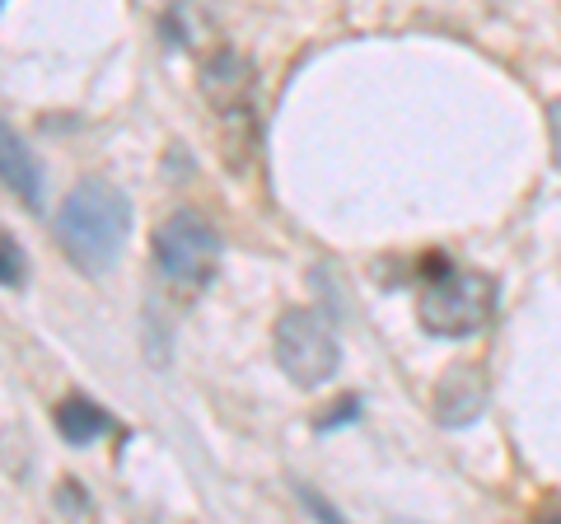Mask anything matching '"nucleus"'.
<instances>
[{"label":"nucleus","instance_id":"nucleus-6","mask_svg":"<svg viewBox=\"0 0 561 524\" xmlns=\"http://www.w3.org/2000/svg\"><path fill=\"white\" fill-rule=\"evenodd\" d=\"M0 183H5L14 197H24L28 206L43 202V169H38V160L24 150V141L5 127V122H0Z\"/></svg>","mask_w":561,"mask_h":524},{"label":"nucleus","instance_id":"nucleus-11","mask_svg":"<svg viewBox=\"0 0 561 524\" xmlns=\"http://www.w3.org/2000/svg\"><path fill=\"white\" fill-rule=\"evenodd\" d=\"M356 408H360L356 398H342V403H337V412H332V417H323L319 426H323V431H328V426H337V422H346V417H356Z\"/></svg>","mask_w":561,"mask_h":524},{"label":"nucleus","instance_id":"nucleus-10","mask_svg":"<svg viewBox=\"0 0 561 524\" xmlns=\"http://www.w3.org/2000/svg\"><path fill=\"white\" fill-rule=\"evenodd\" d=\"M548 132H552V160H557V169H561V99L548 109Z\"/></svg>","mask_w":561,"mask_h":524},{"label":"nucleus","instance_id":"nucleus-3","mask_svg":"<svg viewBox=\"0 0 561 524\" xmlns=\"http://www.w3.org/2000/svg\"><path fill=\"white\" fill-rule=\"evenodd\" d=\"M276 361L300 389H319L337 375L342 365V346H337V333L323 314L313 309H286L276 319Z\"/></svg>","mask_w":561,"mask_h":524},{"label":"nucleus","instance_id":"nucleus-9","mask_svg":"<svg viewBox=\"0 0 561 524\" xmlns=\"http://www.w3.org/2000/svg\"><path fill=\"white\" fill-rule=\"evenodd\" d=\"M0 282H5V286H20L24 282V253L14 249L10 239H0Z\"/></svg>","mask_w":561,"mask_h":524},{"label":"nucleus","instance_id":"nucleus-7","mask_svg":"<svg viewBox=\"0 0 561 524\" xmlns=\"http://www.w3.org/2000/svg\"><path fill=\"white\" fill-rule=\"evenodd\" d=\"M202 84H206V94L216 99L225 113L243 109V90H249V66H243L234 52H220V57L210 61V71L202 76Z\"/></svg>","mask_w":561,"mask_h":524},{"label":"nucleus","instance_id":"nucleus-4","mask_svg":"<svg viewBox=\"0 0 561 524\" xmlns=\"http://www.w3.org/2000/svg\"><path fill=\"white\" fill-rule=\"evenodd\" d=\"M154 262L173 286L197 291L216 276L220 262V235L197 212H173L160 230H154Z\"/></svg>","mask_w":561,"mask_h":524},{"label":"nucleus","instance_id":"nucleus-2","mask_svg":"<svg viewBox=\"0 0 561 524\" xmlns=\"http://www.w3.org/2000/svg\"><path fill=\"white\" fill-rule=\"evenodd\" d=\"M416 314L435 338H472V333H482L491 323V314H496V282H491L486 272L454 267L440 253H431Z\"/></svg>","mask_w":561,"mask_h":524},{"label":"nucleus","instance_id":"nucleus-8","mask_svg":"<svg viewBox=\"0 0 561 524\" xmlns=\"http://www.w3.org/2000/svg\"><path fill=\"white\" fill-rule=\"evenodd\" d=\"M108 426H113L108 412H103L99 403H90V398H66V403L57 408V431L66 435L70 445H90Z\"/></svg>","mask_w":561,"mask_h":524},{"label":"nucleus","instance_id":"nucleus-5","mask_svg":"<svg viewBox=\"0 0 561 524\" xmlns=\"http://www.w3.org/2000/svg\"><path fill=\"white\" fill-rule=\"evenodd\" d=\"M486 408V375L482 365H449L445 379L435 384V422L440 426H468Z\"/></svg>","mask_w":561,"mask_h":524},{"label":"nucleus","instance_id":"nucleus-1","mask_svg":"<svg viewBox=\"0 0 561 524\" xmlns=\"http://www.w3.org/2000/svg\"><path fill=\"white\" fill-rule=\"evenodd\" d=\"M131 235V202L113 183H80L57 212V239L80 272H108Z\"/></svg>","mask_w":561,"mask_h":524}]
</instances>
